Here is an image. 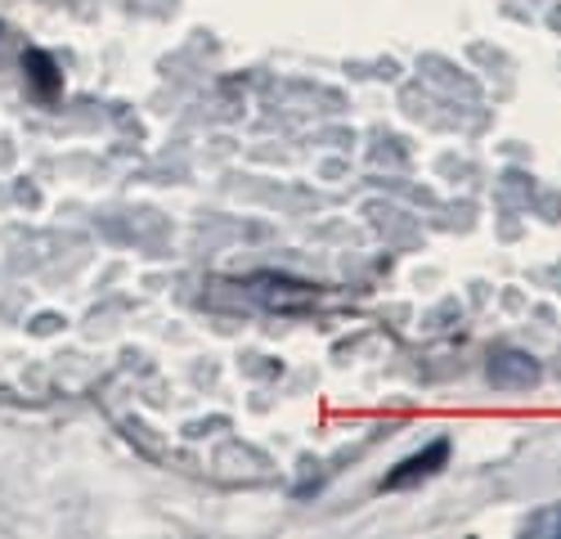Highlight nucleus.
Returning <instances> with one entry per match:
<instances>
[{
    "label": "nucleus",
    "mask_w": 561,
    "mask_h": 539,
    "mask_svg": "<svg viewBox=\"0 0 561 539\" xmlns=\"http://www.w3.org/2000/svg\"><path fill=\"white\" fill-rule=\"evenodd\" d=\"M490 378L499 387H535L539 382V365L530 355H522V351H499L490 359Z\"/></svg>",
    "instance_id": "2"
},
{
    "label": "nucleus",
    "mask_w": 561,
    "mask_h": 539,
    "mask_svg": "<svg viewBox=\"0 0 561 539\" xmlns=\"http://www.w3.org/2000/svg\"><path fill=\"white\" fill-rule=\"evenodd\" d=\"M23 72H27L32 90H36V100H59L64 72H59V64L45 55V50H27V55H23Z\"/></svg>",
    "instance_id": "4"
},
{
    "label": "nucleus",
    "mask_w": 561,
    "mask_h": 539,
    "mask_svg": "<svg viewBox=\"0 0 561 539\" xmlns=\"http://www.w3.org/2000/svg\"><path fill=\"white\" fill-rule=\"evenodd\" d=\"M449 459V440H432L423 455H413V459H404L391 477H387V490H396V485H409V481H423V477H432L440 463Z\"/></svg>",
    "instance_id": "3"
},
{
    "label": "nucleus",
    "mask_w": 561,
    "mask_h": 539,
    "mask_svg": "<svg viewBox=\"0 0 561 539\" xmlns=\"http://www.w3.org/2000/svg\"><path fill=\"white\" fill-rule=\"evenodd\" d=\"M526 530H530V535H548V539H561V504H552V508L535 513Z\"/></svg>",
    "instance_id": "5"
},
{
    "label": "nucleus",
    "mask_w": 561,
    "mask_h": 539,
    "mask_svg": "<svg viewBox=\"0 0 561 539\" xmlns=\"http://www.w3.org/2000/svg\"><path fill=\"white\" fill-rule=\"evenodd\" d=\"M248 288H252V297H261L274 310H293V306H306L310 301V288L297 284V279H284V275H256Z\"/></svg>",
    "instance_id": "1"
}]
</instances>
